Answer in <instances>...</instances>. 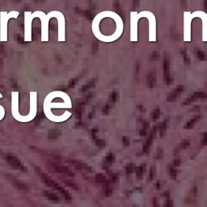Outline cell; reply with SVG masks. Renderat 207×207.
Wrapping results in <instances>:
<instances>
[{
  "label": "cell",
  "mask_w": 207,
  "mask_h": 207,
  "mask_svg": "<svg viewBox=\"0 0 207 207\" xmlns=\"http://www.w3.org/2000/svg\"><path fill=\"white\" fill-rule=\"evenodd\" d=\"M56 12L57 11H52L46 15L42 11H36L34 12L24 11V42H30L33 40L32 23L35 18H39L42 22V42H49V22L51 18H55Z\"/></svg>",
  "instance_id": "6da1fadb"
},
{
  "label": "cell",
  "mask_w": 207,
  "mask_h": 207,
  "mask_svg": "<svg viewBox=\"0 0 207 207\" xmlns=\"http://www.w3.org/2000/svg\"><path fill=\"white\" fill-rule=\"evenodd\" d=\"M72 108V103L71 100H62V102H53L52 99L50 97V95H47L46 97L44 100L43 103V110L44 113L46 115V118L51 121L52 122L54 123H62V122L66 121V120L69 119L71 113L70 112L66 111L63 114L58 116L55 115L52 112L51 109H71Z\"/></svg>",
  "instance_id": "7a4b0ae2"
},
{
  "label": "cell",
  "mask_w": 207,
  "mask_h": 207,
  "mask_svg": "<svg viewBox=\"0 0 207 207\" xmlns=\"http://www.w3.org/2000/svg\"><path fill=\"white\" fill-rule=\"evenodd\" d=\"M20 12L17 11H0V42H7L8 41V21L10 19H17Z\"/></svg>",
  "instance_id": "3957f363"
},
{
  "label": "cell",
  "mask_w": 207,
  "mask_h": 207,
  "mask_svg": "<svg viewBox=\"0 0 207 207\" xmlns=\"http://www.w3.org/2000/svg\"><path fill=\"white\" fill-rule=\"evenodd\" d=\"M37 113V92L31 91L29 92V113L28 115H22L21 123H29L34 120Z\"/></svg>",
  "instance_id": "277c9868"
},
{
  "label": "cell",
  "mask_w": 207,
  "mask_h": 207,
  "mask_svg": "<svg viewBox=\"0 0 207 207\" xmlns=\"http://www.w3.org/2000/svg\"><path fill=\"white\" fill-rule=\"evenodd\" d=\"M55 18L57 19L58 24V42H66V20L65 16L61 11H57V13L55 15Z\"/></svg>",
  "instance_id": "5b68a950"
},
{
  "label": "cell",
  "mask_w": 207,
  "mask_h": 207,
  "mask_svg": "<svg viewBox=\"0 0 207 207\" xmlns=\"http://www.w3.org/2000/svg\"><path fill=\"white\" fill-rule=\"evenodd\" d=\"M194 17L200 18L202 22V41L207 42V13L203 11H193Z\"/></svg>",
  "instance_id": "8992f818"
},
{
  "label": "cell",
  "mask_w": 207,
  "mask_h": 207,
  "mask_svg": "<svg viewBox=\"0 0 207 207\" xmlns=\"http://www.w3.org/2000/svg\"><path fill=\"white\" fill-rule=\"evenodd\" d=\"M155 83V75L153 72H150L146 77V84L150 88H152Z\"/></svg>",
  "instance_id": "52a82bcc"
},
{
  "label": "cell",
  "mask_w": 207,
  "mask_h": 207,
  "mask_svg": "<svg viewBox=\"0 0 207 207\" xmlns=\"http://www.w3.org/2000/svg\"><path fill=\"white\" fill-rule=\"evenodd\" d=\"M146 172V164H142L140 166L139 168L136 169V175H137V179H142V174Z\"/></svg>",
  "instance_id": "ba28073f"
},
{
  "label": "cell",
  "mask_w": 207,
  "mask_h": 207,
  "mask_svg": "<svg viewBox=\"0 0 207 207\" xmlns=\"http://www.w3.org/2000/svg\"><path fill=\"white\" fill-rule=\"evenodd\" d=\"M114 162V155L113 153H109L107 155H106V157H105V164H107V168L108 166L112 164Z\"/></svg>",
  "instance_id": "9c48e42d"
},
{
  "label": "cell",
  "mask_w": 207,
  "mask_h": 207,
  "mask_svg": "<svg viewBox=\"0 0 207 207\" xmlns=\"http://www.w3.org/2000/svg\"><path fill=\"white\" fill-rule=\"evenodd\" d=\"M179 95H180V92H178L177 90H175L174 92H171L169 95L168 96V101H174L175 100H177L178 98Z\"/></svg>",
  "instance_id": "30bf717a"
},
{
  "label": "cell",
  "mask_w": 207,
  "mask_h": 207,
  "mask_svg": "<svg viewBox=\"0 0 207 207\" xmlns=\"http://www.w3.org/2000/svg\"><path fill=\"white\" fill-rule=\"evenodd\" d=\"M193 96V97L196 99V100L199 98H207L206 93H205V92H195Z\"/></svg>",
  "instance_id": "8fae6325"
},
{
  "label": "cell",
  "mask_w": 207,
  "mask_h": 207,
  "mask_svg": "<svg viewBox=\"0 0 207 207\" xmlns=\"http://www.w3.org/2000/svg\"><path fill=\"white\" fill-rule=\"evenodd\" d=\"M2 98V95L0 93V99ZM5 117V109L3 108V106L0 105V121H2L3 119V117Z\"/></svg>",
  "instance_id": "7c38bea8"
},
{
  "label": "cell",
  "mask_w": 207,
  "mask_h": 207,
  "mask_svg": "<svg viewBox=\"0 0 207 207\" xmlns=\"http://www.w3.org/2000/svg\"><path fill=\"white\" fill-rule=\"evenodd\" d=\"M177 171L174 168H171V169H170V177H171V179H173V180H175V179L177 178Z\"/></svg>",
  "instance_id": "4fadbf2b"
},
{
  "label": "cell",
  "mask_w": 207,
  "mask_h": 207,
  "mask_svg": "<svg viewBox=\"0 0 207 207\" xmlns=\"http://www.w3.org/2000/svg\"><path fill=\"white\" fill-rule=\"evenodd\" d=\"M151 116H152L153 120H156V119H158V118L159 117V109H156L155 110H154L152 113H151Z\"/></svg>",
  "instance_id": "5bb4252c"
},
{
  "label": "cell",
  "mask_w": 207,
  "mask_h": 207,
  "mask_svg": "<svg viewBox=\"0 0 207 207\" xmlns=\"http://www.w3.org/2000/svg\"><path fill=\"white\" fill-rule=\"evenodd\" d=\"M118 98V93L116 92H113L112 93L111 96H110V100L112 103H115Z\"/></svg>",
  "instance_id": "9a60e30c"
},
{
  "label": "cell",
  "mask_w": 207,
  "mask_h": 207,
  "mask_svg": "<svg viewBox=\"0 0 207 207\" xmlns=\"http://www.w3.org/2000/svg\"><path fill=\"white\" fill-rule=\"evenodd\" d=\"M189 146H190V141H189V140H185V141H183V142H181V148L185 149V148H187Z\"/></svg>",
  "instance_id": "2e32d148"
},
{
  "label": "cell",
  "mask_w": 207,
  "mask_h": 207,
  "mask_svg": "<svg viewBox=\"0 0 207 207\" xmlns=\"http://www.w3.org/2000/svg\"><path fill=\"white\" fill-rule=\"evenodd\" d=\"M125 171H126L127 173H132L134 171V166L131 164H129V165L126 166V168H125Z\"/></svg>",
  "instance_id": "e0dca14e"
},
{
  "label": "cell",
  "mask_w": 207,
  "mask_h": 207,
  "mask_svg": "<svg viewBox=\"0 0 207 207\" xmlns=\"http://www.w3.org/2000/svg\"><path fill=\"white\" fill-rule=\"evenodd\" d=\"M112 193H113V189H112L111 186L109 185V184H107V185H106V189H105V194H106V196H109V195H111Z\"/></svg>",
  "instance_id": "ac0fdd59"
},
{
  "label": "cell",
  "mask_w": 207,
  "mask_h": 207,
  "mask_svg": "<svg viewBox=\"0 0 207 207\" xmlns=\"http://www.w3.org/2000/svg\"><path fill=\"white\" fill-rule=\"evenodd\" d=\"M149 148H150V146H149L148 144H147V143L144 144V145H143V150H142L143 153H146V154L149 153Z\"/></svg>",
  "instance_id": "d6986e66"
},
{
  "label": "cell",
  "mask_w": 207,
  "mask_h": 207,
  "mask_svg": "<svg viewBox=\"0 0 207 207\" xmlns=\"http://www.w3.org/2000/svg\"><path fill=\"white\" fill-rule=\"evenodd\" d=\"M97 178H99V179H97V181H98V182H105V177L101 174H100V175L98 174V176H97Z\"/></svg>",
  "instance_id": "ffe728a7"
},
{
  "label": "cell",
  "mask_w": 207,
  "mask_h": 207,
  "mask_svg": "<svg viewBox=\"0 0 207 207\" xmlns=\"http://www.w3.org/2000/svg\"><path fill=\"white\" fill-rule=\"evenodd\" d=\"M123 145L124 146H129V138L128 137H126L125 136H124L123 137Z\"/></svg>",
  "instance_id": "44dd1931"
},
{
  "label": "cell",
  "mask_w": 207,
  "mask_h": 207,
  "mask_svg": "<svg viewBox=\"0 0 207 207\" xmlns=\"http://www.w3.org/2000/svg\"><path fill=\"white\" fill-rule=\"evenodd\" d=\"M193 124H194V123L192 121L188 122L187 125H186L185 126V129H193Z\"/></svg>",
  "instance_id": "7402d4cb"
},
{
  "label": "cell",
  "mask_w": 207,
  "mask_h": 207,
  "mask_svg": "<svg viewBox=\"0 0 207 207\" xmlns=\"http://www.w3.org/2000/svg\"><path fill=\"white\" fill-rule=\"evenodd\" d=\"M109 105H107L105 108H104V111H103V113H104L105 115H107V114L109 113Z\"/></svg>",
  "instance_id": "603a6c76"
},
{
  "label": "cell",
  "mask_w": 207,
  "mask_h": 207,
  "mask_svg": "<svg viewBox=\"0 0 207 207\" xmlns=\"http://www.w3.org/2000/svg\"><path fill=\"white\" fill-rule=\"evenodd\" d=\"M163 157V150L161 149H159L158 150V154H157V158L158 159H162Z\"/></svg>",
  "instance_id": "cb8c5ba5"
},
{
  "label": "cell",
  "mask_w": 207,
  "mask_h": 207,
  "mask_svg": "<svg viewBox=\"0 0 207 207\" xmlns=\"http://www.w3.org/2000/svg\"><path fill=\"white\" fill-rule=\"evenodd\" d=\"M118 180V175L117 174H113V177H112V181L113 182H117Z\"/></svg>",
  "instance_id": "d4e9b609"
},
{
  "label": "cell",
  "mask_w": 207,
  "mask_h": 207,
  "mask_svg": "<svg viewBox=\"0 0 207 207\" xmlns=\"http://www.w3.org/2000/svg\"><path fill=\"white\" fill-rule=\"evenodd\" d=\"M139 133H140V135L141 136H146V129H141V130H140V132H139Z\"/></svg>",
  "instance_id": "484cf974"
},
{
  "label": "cell",
  "mask_w": 207,
  "mask_h": 207,
  "mask_svg": "<svg viewBox=\"0 0 207 207\" xmlns=\"http://www.w3.org/2000/svg\"><path fill=\"white\" fill-rule=\"evenodd\" d=\"M199 118H200V116H195V117H193V119H191V121H192L194 123V122L197 121L199 120Z\"/></svg>",
  "instance_id": "4316f807"
},
{
  "label": "cell",
  "mask_w": 207,
  "mask_h": 207,
  "mask_svg": "<svg viewBox=\"0 0 207 207\" xmlns=\"http://www.w3.org/2000/svg\"><path fill=\"white\" fill-rule=\"evenodd\" d=\"M180 164H181V160L180 159H176L174 161V166L178 167V166H180Z\"/></svg>",
  "instance_id": "83f0119b"
},
{
  "label": "cell",
  "mask_w": 207,
  "mask_h": 207,
  "mask_svg": "<svg viewBox=\"0 0 207 207\" xmlns=\"http://www.w3.org/2000/svg\"><path fill=\"white\" fill-rule=\"evenodd\" d=\"M153 177H154V172H153V168H150V180H152Z\"/></svg>",
  "instance_id": "f1b7e54d"
},
{
  "label": "cell",
  "mask_w": 207,
  "mask_h": 207,
  "mask_svg": "<svg viewBox=\"0 0 207 207\" xmlns=\"http://www.w3.org/2000/svg\"><path fill=\"white\" fill-rule=\"evenodd\" d=\"M143 126H144V129H146V128H148V126H149L148 122H145V123H144V125H143Z\"/></svg>",
  "instance_id": "f546056e"
}]
</instances>
